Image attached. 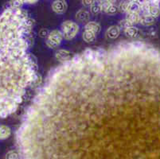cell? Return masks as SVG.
<instances>
[{"mask_svg":"<svg viewBox=\"0 0 160 159\" xmlns=\"http://www.w3.org/2000/svg\"><path fill=\"white\" fill-rule=\"evenodd\" d=\"M32 23L21 8L8 7L0 14V119L14 113L35 79L28 52Z\"/></svg>","mask_w":160,"mask_h":159,"instance_id":"cell-1","label":"cell"},{"mask_svg":"<svg viewBox=\"0 0 160 159\" xmlns=\"http://www.w3.org/2000/svg\"><path fill=\"white\" fill-rule=\"evenodd\" d=\"M160 16V3L158 1H142L140 17H151L157 19Z\"/></svg>","mask_w":160,"mask_h":159,"instance_id":"cell-2","label":"cell"},{"mask_svg":"<svg viewBox=\"0 0 160 159\" xmlns=\"http://www.w3.org/2000/svg\"><path fill=\"white\" fill-rule=\"evenodd\" d=\"M60 30L62 31L64 38L65 40L70 41L78 34L80 31V26L76 22L66 20L62 22Z\"/></svg>","mask_w":160,"mask_h":159,"instance_id":"cell-3","label":"cell"},{"mask_svg":"<svg viewBox=\"0 0 160 159\" xmlns=\"http://www.w3.org/2000/svg\"><path fill=\"white\" fill-rule=\"evenodd\" d=\"M63 35L60 30H53L48 34L46 40V46L49 49H57L60 46L63 40Z\"/></svg>","mask_w":160,"mask_h":159,"instance_id":"cell-4","label":"cell"},{"mask_svg":"<svg viewBox=\"0 0 160 159\" xmlns=\"http://www.w3.org/2000/svg\"><path fill=\"white\" fill-rule=\"evenodd\" d=\"M102 12L108 15H114L118 11V7L113 1H100Z\"/></svg>","mask_w":160,"mask_h":159,"instance_id":"cell-5","label":"cell"},{"mask_svg":"<svg viewBox=\"0 0 160 159\" xmlns=\"http://www.w3.org/2000/svg\"><path fill=\"white\" fill-rule=\"evenodd\" d=\"M52 11L58 14H62L66 12L68 9V4L65 1L62 0H57L52 2Z\"/></svg>","mask_w":160,"mask_h":159,"instance_id":"cell-6","label":"cell"},{"mask_svg":"<svg viewBox=\"0 0 160 159\" xmlns=\"http://www.w3.org/2000/svg\"><path fill=\"white\" fill-rule=\"evenodd\" d=\"M55 57L58 61L62 63H67L72 60L71 52L67 49H58L55 52Z\"/></svg>","mask_w":160,"mask_h":159,"instance_id":"cell-7","label":"cell"},{"mask_svg":"<svg viewBox=\"0 0 160 159\" xmlns=\"http://www.w3.org/2000/svg\"><path fill=\"white\" fill-rule=\"evenodd\" d=\"M120 33H121V29L117 25L116 26H112L107 29L105 32V36L108 39L114 40V39L117 38L119 37Z\"/></svg>","mask_w":160,"mask_h":159,"instance_id":"cell-8","label":"cell"},{"mask_svg":"<svg viewBox=\"0 0 160 159\" xmlns=\"http://www.w3.org/2000/svg\"><path fill=\"white\" fill-rule=\"evenodd\" d=\"M90 18V12L87 10L81 9L80 11L76 13V20L78 22L81 23H87L89 22Z\"/></svg>","mask_w":160,"mask_h":159,"instance_id":"cell-9","label":"cell"},{"mask_svg":"<svg viewBox=\"0 0 160 159\" xmlns=\"http://www.w3.org/2000/svg\"><path fill=\"white\" fill-rule=\"evenodd\" d=\"M85 30H89V31L93 32V33L98 34L100 30H101V26H100V23L97 22L95 21H89L85 24Z\"/></svg>","mask_w":160,"mask_h":159,"instance_id":"cell-10","label":"cell"},{"mask_svg":"<svg viewBox=\"0 0 160 159\" xmlns=\"http://www.w3.org/2000/svg\"><path fill=\"white\" fill-rule=\"evenodd\" d=\"M97 33H93V32L84 30L82 33V39L86 43H92L97 39Z\"/></svg>","mask_w":160,"mask_h":159,"instance_id":"cell-11","label":"cell"},{"mask_svg":"<svg viewBox=\"0 0 160 159\" xmlns=\"http://www.w3.org/2000/svg\"><path fill=\"white\" fill-rule=\"evenodd\" d=\"M123 33H124L128 37H130V38H135L138 36L139 34V30H138L137 27H136L135 26H129L128 28L124 29L123 30Z\"/></svg>","mask_w":160,"mask_h":159,"instance_id":"cell-12","label":"cell"},{"mask_svg":"<svg viewBox=\"0 0 160 159\" xmlns=\"http://www.w3.org/2000/svg\"><path fill=\"white\" fill-rule=\"evenodd\" d=\"M11 135V130L6 125H0V140H5Z\"/></svg>","mask_w":160,"mask_h":159,"instance_id":"cell-13","label":"cell"},{"mask_svg":"<svg viewBox=\"0 0 160 159\" xmlns=\"http://www.w3.org/2000/svg\"><path fill=\"white\" fill-rule=\"evenodd\" d=\"M90 12L92 14H94V15H97V14H100V12H102L101 5H100V2L93 1L91 7H90Z\"/></svg>","mask_w":160,"mask_h":159,"instance_id":"cell-14","label":"cell"},{"mask_svg":"<svg viewBox=\"0 0 160 159\" xmlns=\"http://www.w3.org/2000/svg\"><path fill=\"white\" fill-rule=\"evenodd\" d=\"M156 19L151 17H140V21L139 23L144 26H152L155 23Z\"/></svg>","mask_w":160,"mask_h":159,"instance_id":"cell-15","label":"cell"},{"mask_svg":"<svg viewBox=\"0 0 160 159\" xmlns=\"http://www.w3.org/2000/svg\"><path fill=\"white\" fill-rule=\"evenodd\" d=\"M5 159H19V153L16 151H10L6 154Z\"/></svg>","mask_w":160,"mask_h":159,"instance_id":"cell-16","label":"cell"},{"mask_svg":"<svg viewBox=\"0 0 160 159\" xmlns=\"http://www.w3.org/2000/svg\"><path fill=\"white\" fill-rule=\"evenodd\" d=\"M128 2L125 1V2H121L117 5L118 7V11L122 13H126L128 8Z\"/></svg>","mask_w":160,"mask_h":159,"instance_id":"cell-17","label":"cell"},{"mask_svg":"<svg viewBox=\"0 0 160 159\" xmlns=\"http://www.w3.org/2000/svg\"><path fill=\"white\" fill-rule=\"evenodd\" d=\"M49 33V32H48L47 30H46V29H42V30H40V32H39V35H40L42 37H47Z\"/></svg>","mask_w":160,"mask_h":159,"instance_id":"cell-18","label":"cell"},{"mask_svg":"<svg viewBox=\"0 0 160 159\" xmlns=\"http://www.w3.org/2000/svg\"><path fill=\"white\" fill-rule=\"evenodd\" d=\"M93 1H82V4L85 7H91V5L92 4Z\"/></svg>","mask_w":160,"mask_h":159,"instance_id":"cell-19","label":"cell"},{"mask_svg":"<svg viewBox=\"0 0 160 159\" xmlns=\"http://www.w3.org/2000/svg\"><path fill=\"white\" fill-rule=\"evenodd\" d=\"M37 2L38 1H25V2H27V3H29V4H34Z\"/></svg>","mask_w":160,"mask_h":159,"instance_id":"cell-20","label":"cell"}]
</instances>
